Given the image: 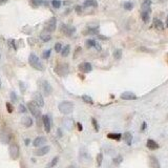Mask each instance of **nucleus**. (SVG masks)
Instances as JSON below:
<instances>
[{"label":"nucleus","mask_w":168,"mask_h":168,"mask_svg":"<svg viewBox=\"0 0 168 168\" xmlns=\"http://www.w3.org/2000/svg\"><path fill=\"white\" fill-rule=\"evenodd\" d=\"M28 63H30V65L33 68L37 69V71H40V72H43L44 71L43 64L41 63V61L39 60V58L35 54H30V57H28Z\"/></svg>","instance_id":"1"},{"label":"nucleus","mask_w":168,"mask_h":168,"mask_svg":"<svg viewBox=\"0 0 168 168\" xmlns=\"http://www.w3.org/2000/svg\"><path fill=\"white\" fill-rule=\"evenodd\" d=\"M59 111L63 115H69L73 113L74 110V104L69 101H62L61 103H59L58 105Z\"/></svg>","instance_id":"2"},{"label":"nucleus","mask_w":168,"mask_h":168,"mask_svg":"<svg viewBox=\"0 0 168 168\" xmlns=\"http://www.w3.org/2000/svg\"><path fill=\"white\" fill-rule=\"evenodd\" d=\"M8 153H10V157H11L12 160H17L20 156V149H19V146H18V144L16 143L10 144Z\"/></svg>","instance_id":"3"},{"label":"nucleus","mask_w":168,"mask_h":168,"mask_svg":"<svg viewBox=\"0 0 168 168\" xmlns=\"http://www.w3.org/2000/svg\"><path fill=\"white\" fill-rule=\"evenodd\" d=\"M28 108L30 109V113H32V115H33L35 118L39 119L40 117H41V111H40V109H39L40 107H39L38 105L34 102V101L28 103Z\"/></svg>","instance_id":"4"},{"label":"nucleus","mask_w":168,"mask_h":168,"mask_svg":"<svg viewBox=\"0 0 168 168\" xmlns=\"http://www.w3.org/2000/svg\"><path fill=\"white\" fill-rule=\"evenodd\" d=\"M12 135L6 128H1L0 129V142L2 144H8L11 142Z\"/></svg>","instance_id":"5"},{"label":"nucleus","mask_w":168,"mask_h":168,"mask_svg":"<svg viewBox=\"0 0 168 168\" xmlns=\"http://www.w3.org/2000/svg\"><path fill=\"white\" fill-rule=\"evenodd\" d=\"M39 85H40L42 93H43L45 96H50V95L52 94L53 88H52V85L50 84V82H47L46 80H40L39 81Z\"/></svg>","instance_id":"6"},{"label":"nucleus","mask_w":168,"mask_h":168,"mask_svg":"<svg viewBox=\"0 0 168 168\" xmlns=\"http://www.w3.org/2000/svg\"><path fill=\"white\" fill-rule=\"evenodd\" d=\"M55 72L59 75V76H66V75L68 74V65L66 63H62V64H58V65L56 66L55 68Z\"/></svg>","instance_id":"7"},{"label":"nucleus","mask_w":168,"mask_h":168,"mask_svg":"<svg viewBox=\"0 0 168 168\" xmlns=\"http://www.w3.org/2000/svg\"><path fill=\"white\" fill-rule=\"evenodd\" d=\"M56 28H57V19H56V17H52L47 22L45 30L48 32V33H53V32L56 30Z\"/></svg>","instance_id":"8"},{"label":"nucleus","mask_w":168,"mask_h":168,"mask_svg":"<svg viewBox=\"0 0 168 168\" xmlns=\"http://www.w3.org/2000/svg\"><path fill=\"white\" fill-rule=\"evenodd\" d=\"M42 123H43L45 131H46L47 133L50 132V129H52V120H50V116H47V115L42 116Z\"/></svg>","instance_id":"9"},{"label":"nucleus","mask_w":168,"mask_h":168,"mask_svg":"<svg viewBox=\"0 0 168 168\" xmlns=\"http://www.w3.org/2000/svg\"><path fill=\"white\" fill-rule=\"evenodd\" d=\"M33 101L38 105L39 107H43L44 106V99H43V96L41 95V93H35L33 95Z\"/></svg>","instance_id":"10"},{"label":"nucleus","mask_w":168,"mask_h":168,"mask_svg":"<svg viewBox=\"0 0 168 168\" xmlns=\"http://www.w3.org/2000/svg\"><path fill=\"white\" fill-rule=\"evenodd\" d=\"M61 30H62V33H63L64 35L71 37L73 34H75V32H76V28H74V26H71V25L62 24V25H61Z\"/></svg>","instance_id":"11"},{"label":"nucleus","mask_w":168,"mask_h":168,"mask_svg":"<svg viewBox=\"0 0 168 168\" xmlns=\"http://www.w3.org/2000/svg\"><path fill=\"white\" fill-rule=\"evenodd\" d=\"M78 68H79V71H80V72L87 74V73H91V69H93V66H91V64L89 63V62H82V63L79 64Z\"/></svg>","instance_id":"12"},{"label":"nucleus","mask_w":168,"mask_h":168,"mask_svg":"<svg viewBox=\"0 0 168 168\" xmlns=\"http://www.w3.org/2000/svg\"><path fill=\"white\" fill-rule=\"evenodd\" d=\"M46 143V138L45 137H37L33 142V145L35 147H41Z\"/></svg>","instance_id":"13"},{"label":"nucleus","mask_w":168,"mask_h":168,"mask_svg":"<svg viewBox=\"0 0 168 168\" xmlns=\"http://www.w3.org/2000/svg\"><path fill=\"white\" fill-rule=\"evenodd\" d=\"M50 150V146H41L38 150L35 151V154L38 156V157H42V156H45L46 153H48Z\"/></svg>","instance_id":"14"},{"label":"nucleus","mask_w":168,"mask_h":168,"mask_svg":"<svg viewBox=\"0 0 168 168\" xmlns=\"http://www.w3.org/2000/svg\"><path fill=\"white\" fill-rule=\"evenodd\" d=\"M142 12H151V0H144L141 6Z\"/></svg>","instance_id":"15"},{"label":"nucleus","mask_w":168,"mask_h":168,"mask_svg":"<svg viewBox=\"0 0 168 168\" xmlns=\"http://www.w3.org/2000/svg\"><path fill=\"white\" fill-rule=\"evenodd\" d=\"M63 125L67 130H72L74 128V120L71 118H65L63 120Z\"/></svg>","instance_id":"16"},{"label":"nucleus","mask_w":168,"mask_h":168,"mask_svg":"<svg viewBox=\"0 0 168 168\" xmlns=\"http://www.w3.org/2000/svg\"><path fill=\"white\" fill-rule=\"evenodd\" d=\"M121 99L123 100H136L137 99V96H136L131 91H125L121 95Z\"/></svg>","instance_id":"17"},{"label":"nucleus","mask_w":168,"mask_h":168,"mask_svg":"<svg viewBox=\"0 0 168 168\" xmlns=\"http://www.w3.org/2000/svg\"><path fill=\"white\" fill-rule=\"evenodd\" d=\"M149 165L151 168H161V165L156 157H149Z\"/></svg>","instance_id":"18"},{"label":"nucleus","mask_w":168,"mask_h":168,"mask_svg":"<svg viewBox=\"0 0 168 168\" xmlns=\"http://www.w3.org/2000/svg\"><path fill=\"white\" fill-rule=\"evenodd\" d=\"M146 146H147V148H149L150 150H156V149L159 148V144H158L156 141L149 139V140H147Z\"/></svg>","instance_id":"19"},{"label":"nucleus","mask_w":168,"mask_h":168,"mask_svg":"<svg viewBox=\"0 0 168 168\" xmlns=\"http://www.w3.org/2000/svg\"><path fill=\"white\" fill-rule=\"evenodd\" d=\"M21 123L23 125H24L25 127H30L32 125H33L34 121H33V119L30 118V117H23V118L21 119Z\"/></svg>","instance_id":"20"},{"label":"nucleus","mask_w":168,"mask_h":168,"mask_svg":"<svg viewBox=\"0 0 168 168\" xmlns=\"http://www.w3.org/2000/svg\"><path fill=\"white\" fill-rule=\"evenodd\" d=\"M83 6L84 8H89V6L97 8L98 6V1L97 0H85L84 3H83Z\"/></svg>","instance_id":"21"},{"label":"nucleus","mask_w":168,"mask_h":168,"mask_svg":"<svg viewBox=\"0 0 168 168\" xmlns=\"http://www.w3.org/2000/svg\"><path fill=\"white\" fill-rule=\"evenodd\" d=\"M123 140L126 142V144L128 146H130L132 143V135L130 132H125L124 135H123Z\"/></svg>","instance_id":"22"},{"label":"nucleus","mask_w":168,"mask_h":168,"mask_svg":"<svg viewBox=\"0 0 168 168\" xmlns=\"http://www.w3.org/2000/svg\"><path fill=\"white\" fill-rule=\"evenodd\" d=\"M153 25H154V28L159 30H164V23H163L160 19H154L153 20Z\"/></svg>","instance_id":"23"},{"label":"nucleus","mask_w":168,"mask_h":168,"mask_svg":"<svg viewBox=\"0 0 168 168\" xmlns=\"http://www.w3.org/2000/svg\"><path fill=\"white\" fill-rule=\"evenodd\" d=\"M141 18H142L143 22L148 23L150 20V13L149 12H141Z\"/></svg>","instance_id":"24"},{"label":"nucleus","mask_w":168,"mask_h":168,"mask_svg":"<svg viewBox=\"0 0 168 168\" xmlns=\"http://www.w3.org/2000/svg\"><path fill=\"white\" fill-rule=\"evenodd\" d=\"M40 38H41V40L43 42H48L50 41L52 36H50V34H48L47 32H43V33H41V35H40Z\"/></svg>","instance_id":"25"},{"label":"nucleus","mask_w":168,"mask_h":168,"mask_svg":"<svg viewBox=\"0 0 168 168\" xmlns=\"http://www.w3.org/2000/svg\"><path fill=\"white\" fill-rule=\"evenodd\" d=\"M71 53V46L69 45H65L64 47H62V50H61V56L62 57H67Z\"/></svg>","instance_id":"26"},{"label":"nucleus","mask_w":168,"mask_h":168,"mask_svg":"<svg viewBox=\"0 0 168 168\" xmlns=\"http://www.w3.org/2000/svg\"><path fill=\"white\" fill-rule=\"evenodd\" d=\"M107 138L108 139H111V140L120 141V140H121V138H122V135H121V133H108Z\"/></svg>","instance_id":"27"},{"label":"nucleus","mask_w":168,"mask_h":168,"mask_svg":"<svg viewBox=\"0 0 168 168\" xmlns=\"http://www.w3.org/2000/svg\"><path fill=\"white\" fill-rule=\"evenodd\" d=\"M113 58L116 59V60H120V59L122 58V50H113Z\"/></svg>","instance_id":"28"},{"label":"nucleus","mask_w":168,"mask_h":168,"mask_svg":"<svg viewBox=\"0 0 168 168\" xmlns=\"http://www.w3.org/2000/svg\"><path fill=\"white\" fill-rule=\"evenodd\" d=\"M43 3V0H30V4L33 8H39Z\"/></svg>","instance_id":"29"},{"label":"nucleus","mask_w":168,"mask_h":168,"mask_svg":"<svg viewBox=\"0 0 168 168\" xmlns=\"http://www.w3.org/2000/svg\"><path fill=\"white\" fill-rule=\"evenodd\" d=\"M85 44H86V46H87L88 48H91V47H95V46H96L97 42L95 41V40H93V39H88V40H86Z\"/></svg>","instance_id":"30"},{"label":"nucleus","mask_w":168,"mask_h":168,"mask_svg":"<svg viewBox=\"0 0 168 168\" xmlns=\"http://www.w3.org/2000/svg\"><path fill=\"white\" fill-rule=\"evenodd\" d=\"M58 161H59V157H55L52 161H50V164L46 166V168H52V167H54V166H56L57 165V163H58Z\"/></svg>","instance_id":"31"},{"label":"nucleus","mask_w":168,"mask_h":168,"mask_svg":"<svg viewBox=\"0 0 168 168\" xmlns=\"http://www.w3.org/2000/svg\"><path fill=\"white\" fill-rule=\"evenodd\" d=\"M82 100L85 103H88V104H93V103H94L93 99H91L89 96H87V95H83V96H82Z\"/></svg>","instance_id":"32"},{"label":"nucleus","mask_w":168,"mask_h":168,"mask_svg":"<svg viewBox=\"0 0 168 168\" xmlns=\"http://www.w3.org/2000/svg\"><path fill=\"white\" fill-rule=\"evenodd\" d=\"M98 33H99V28H89L87 32H85V34H95V35H98Z\"/></svg>","instance_id":"33"},{"label":"nucleus","mask_w":168,"mask_h":168,"mask_svg":"<svg viewBox=\"0 0 168 168\" xmlns=\"http://www.w3.org/2000/svg\"><path fill=\"white\" fill-rule=\"evenodd\" d=\"M123 8L126 10V11H131L132 8H133V4L131 2H125L123 4Z\"/></svg>","instance_id":"34"},{"label":"nucleus","mask_w":168,"mask_h":168,"mask_svg":"<svg viewBox=\"0 0 168 168\" xmlns=\"http://www.w3.org/2000/svg\"><path fill=\"white\" fill-rule=\"evenodd\" d=\"M52 6L54 8H60L61 6V1L60 0H53L52 1Z\"/></svg>","instance_id":"35"},{"label":"nucleus","mask_w":168,"mask_h":168,"mask_svg":"<svg viewBox=\"0 0 168 168\" xmlns=\"http://www.w3.org/2000/svg\"><path fill=\"white\" fill-rule=\"evenodd\" d=\"M50 54H52V50H44L43 54H42V58H43V59H48L50 57Z\"/></svg>","instance_id":"36"},{"label":"nucleus","mask_w":168,"mask_h":168,"mask_svg":"<svg viewBox=\"0 0 168 168\" xmlns=\"http://www.w3.org/2000/svg\"><path fill=\"white\" fill-rule=\"evenodd\" d=\"M102 161H103V154L100 152V153H98V156H97V164H98V166H101Z\"/></svg>","instance_id":"37"},{"label":"nucleus","mask_w":168,"mask_h":168,"mask_svg":"<svg viewBox=\"0 0 168 168\" xmlns=\"http://www.w3.org/2000/svg\"><path fill=\"white\" fill-rule=\"evenodd\" d=\"M55 50L56 53H61V50H62V44L60 43V42H57V43L55 44Z\"/></svg>","instance_id":"38"},{"label":"nucleus","mask_w":168,"mask_h":168,"mask_svg":"<svg viewBox=\"0 0 168 168\" xmlns=\"http://www.w3.org/2000/svg\"><path fill=\"white\" fill-rule=\"evenodd\" d=\"M6 109H8V113H13V110H14V107H13V105L11 104L10 102H6Z\"/></svg>","instance_id":"39"},{"label":"nucleus","mask_w":168,"mask_h":168,"mask_svg":"<svg viewBox=\"0 0 168 168\" xmlns=\"http://www.w3.org/2000/svg\"><path fill=\"white\" fill-rule=\"evenodd\" d=\"M10 97H11V100H12V101H13L14 103L18 101V97H17L16 93H14V91H12L11 95H10Z\"/></svg>","instance_id":"40"},{"label":"nucleus","mask_w":168,"mask_h":168,"mask_svg":"<svg viewBox=\"0 0 168 168\" xmlns=\"http://www.w3.org/2000/svg\"><path fill=\"white\" fill-rule=\"evenodd\" d=\"M91 123H93V126H94L95 130H96V131H99V125H98V123H97L96 119L95 118L91 119Z\"/></svg>","instance_id":"41"},{"label":"nucleus","mask_w":168,"mask_h":168,"mask_svg":"<svg viewBox=\"0 0 168 168\" xmlns=\"http://www.w3.org/2000/svg\"><path fill=\"white\" fill-rule=\"evenodd\" d=\"M122 161H123V158H122L121 156H118L117 158L113 159V163H115V164H120Z\"/></svg>","instance_id":"42"},{"label":"nucleus","mask_w":168,"mask_h":168,"mask_svg":"<svg viewBox=\"0 0 168 168\" xmlns=\"http://www.w3.org/2000/svg\"><path fill=\"white\" fill-rule=\"evenodd\" d=\"M26 107H25L24 105H22V104H20L19 105V113H26Z\"/></svg>","instance_id":"43"},{"label":"nucleus","mask_w":168,"mask_h":168,"mask_svg":"<svg viewBox=\"0 0 168 168\" xmlns=\"http://www.w3.org/2000/svg\"><path fill=\"white\" fill-rule=\"evenodd\" d=\"M75 10H76V12H77L78 14H81V13H82V6H77L75 8Z\"/></svg>","instance_id":"44"},{"label":"nucleus","mask_w":168,"mask_h":168,"mask_svg":"<svg viewBox=\"0 0 168 168\" xmlns=\"http://www.w3.org/2000/svg\"><path fill=\"white\" fill-rule=\"evenodd\" d=\"M98 38L99 39H101V40H107V37H104V36H102V35H98Z\"/></svg>","instance_id":"45"},{"label":"nucleus","mask_w":168,"mask_h":168,"mask_svg":"<svg viewBox=\"0 0 168 168\" xmlns=\"http://www.w3.org/2000/svg\"><path fill=\"white\" fill-rule=\"evenodd\" d=\"M20 88H21V91H24V83L23 82H20Z\"/></svg>","instance_id":"46"},{"label":"nucleus","mask_w":168,"mask_h":168,"mask_svg":"<svg viewBox=\"0 0 168 168\" xmlns=\"http://www.w3.org/2000/svg\"><path fill=\"white\" fill-rule=\"evenodd\" d=\"M78 129H79V130H80V131H82V130H83V127H82V124H80V123H78Z\"/></svg>","instance_id":"47"},{"label":"nucleus","mask_w":168,"mask_h":168,"mask_svg":"<svg viewBox=\"0 0 168 168\" xmlns=\"http://www.w3.org/2000/svg\"><path fill=\"white\" fill-rule=\"evenodd\" d=\"M146 126H147V124L145 123V122H143V124H142V130H145V129H146Z\"/></svg>","instance_id":"48"},{"label":"nucleus","mask_w":168,"mask_h":168,"mask_svg":"<svg viewBox=\"0 0 168 168\" xmlns=\"http://www.w3.org/2000/svg\"><path fill=\"white\" fill-rule=\"evenodd\" d=\"M8 0H0V6H2V4H4V3L8 2Z\"/></svg>","instance_id":"49"},{"label":"nucleus","mask_w":168,"mask_h":168,"mask_svg":"<svg viewBox=\"0 0 168 168\" xmlns=\"http://www.w3.org/2000/svg\"><path fill=\"white\" fill-rule=\"evenodd\" d=\"M57 133H58V137H59V138H61V137H62V132H61L60 129L57 130Z\"/></svg>","instance_id":"50"},{"label":"nucleus","mask_w":168,"mask_h":168,"mask_svg":"<svg viewBox=\"0 0 168 168\" xmlns=\"http://www.w3.org/2000/svg\"><path fill=\"white\" fill-rule=\"evenodd\" d=\"M30 139H25V140H24L25 145H28V144H30Z\"/></svg>","instance_id":"51"},{"label":"nucleus","mask_w":168,"mask_h":168,"mask_svg":"<svg viewBox=\"0 0 168 168\" xmlns=\"http://www.w3.org/2000/svg\"><path fill=\"white\" fill-rule=\"evenodd\" d=\"M95 47H96V48H97V50H101V46H100V44L97 43V44H96V46H95Z\"/></svg>","instance_id":"52"},{"label":"nucleus","mask_w":168,"mask_h":168,"mask_svg":"<svg viewBox=\"0 0 168 168\" xmlns=\"http://www.w3.org/2000/svg\"><path fill=\"white\" fill-rule=\"evenodd\" d=\"M166 26L168 28V15H167V19H166Z\"/></svg>","instance_id":"53"},{"label":"nucleus","mask_w":168,"mask_h":168,"mask_svg":"<svg viewBox=\"0 0 168 168\" xmlns=\"http://www.w3.org/2000/svg\"><path fill=\"white\" fill-rule=\"evenodd\" d=\"M68 168H76V167H74V166H69Z\"/></svg>","instance_id":"54"},{"label":"nucleus","mask_w":168,"mask_h":168,"mask_svg":"<svg viewBox=\"0 0 168 168\" xmlns=\"http://www.w3.org/2000/svg\"><path fill=\"white\" fill-rule=\"evenodd\" d=\"M0 88H1V79H0Z\"/></svg>","instance_id":"55"}]
</instances>
